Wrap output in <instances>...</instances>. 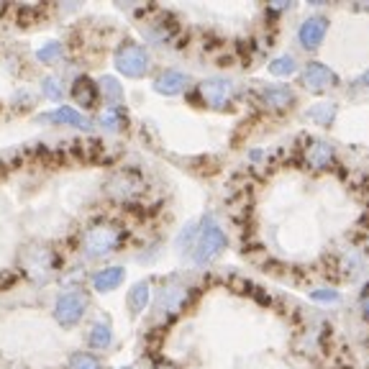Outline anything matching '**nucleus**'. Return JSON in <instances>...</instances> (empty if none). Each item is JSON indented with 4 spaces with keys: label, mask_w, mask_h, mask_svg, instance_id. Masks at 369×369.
Returning <instances> with one entry per match:
<instances>
[{
    "label": "nucleus",
    "mask_w": 369,
    "mask_h": 369,
    "mask_svg": "<svg viewBox=\"0 0 369 369\" xmlns=\"http://www.w3.org/2000/svg\"><path fill=\"white\" fill-rule=\"evenodd\" d=\"M110 339H113V334H110V326H106V323L93 326V331L88 334V344L93 349H106L108 344H110Z\"/></svg>",
    "instance_id": "aec40b11"
},
{
    "label": "nucleus",
    "mask_w": 369,
    "mask_h": 369,
    "mask_svg": "<svg viewBox=\"0 0 369 369\" xmlns=\"http://www.w3.org/2000/svg\"><path fill=\"white\" fill-rule=\"evenodd\" d=\"M226 244H229V239H226V234H223L221 226L210 223L208 229L200 231V236H198V244H195V249H193L195 264L205 267V264H210L213 259H218V256L223 254Z\"/></svg>",
    "instance_id": "7ed1b4c3"
},
{
    "label": "nucleus",
    "mask_w": 369,
    "mask_h": 369,
    "mask_svg": "<svg viewBox=\"0 0 369 369\" xmlns=\"http://www.w3.org/2000/svg\"><path fill=\"white\" fill-rule=\"evenodd\" d=\"M185 300H188V293L182 288H164L157 297V310L159 313H177L185 305Z\"/></svg>",
    "instance_id": "ddd939ff"
},
{
    "label": "nucleus",
    "mask_w": 369,
    "mask_h": 369,
    "mask_svg": "<svg viewBox=\"0 0 369 369\" xmlns=\"http://www.w3.org/2000/svg\"><path fill=\"white\" fill-rule=\"evenodd\" d=\"M262 101H264V106L275 108V110H282V108L293 106V101H295V93H293L288 85H275V88L264 90Z\"/></svg>",
    "instance_id": "f3484780"
},
{
    "label": "nucleus",
    "mask_w": 369,
    "mask_h": 369,
    "mask_svg": "<svg viewBox=\"0 0 369 369\" xmlns=\"http://www.w3.org/2000/svg\"><path fill=\"white\" fill-rule=\"evenodd\" d=\"M106 193L108 198H113V200H134L136 195L144 193V180H141L139 172L134 169H118L113 175L108 177L106 182Z\"/></svg>",
    "instance_id": "20e7f679"
},
{
    "label": "nucleus",
    "mask_w": 369,
    "mask_h": 369,
    "mask_svg": "<svg viewBox=\"0 0 369 369\" xmlns=\"http://www.w3.org/2000/svg\"><path fill=\"white\" fill-rule=\"evenodd\" d=\"M295 69H297L295 57H290V54H282V57L269 62V72L277 74V77H288V74H293Z\"/></svg>",
    "instance_id": "412c9836"
},
{
    "label": "nucleus",
    "mask_w": 369,
    "mask_h": 369,
    "mask_svg": "<svg viewBox=\"0 0 369 369\" xmlns=\"http://www.w3.org/2000/svg\"><path fill=\"white\" fill-rule=\"evenodd\" d=\"M302 82L313 93H323V90L336 85V74L326 64H321V62H310L308 67H305V72H302Z\"/></svg>",
    "instance_id": "1a4fd4ad"
},
{
    "label": "nucleus",
    "mask_w": 369,
    "mask_h": 369,
    "mask_svg": "<svg viewBox=\"0 0 369 369\" xmlns=\"http://www.w3.org/2000/svg\"><path fill=\"white\" fill-rule=\"evenodd\" d=\"M149 297H152V288L149 282H139L134 288L128 290V308H131V316H141L149 305Z\"/></svg>",
    "instance_id": "a211bd4d"
},
{
    "label": "nucleus",
    "mask_w": 369,
    "mask_h": 369,
    "mask_svg": "<svg viewBox=\"0 0 369 369\" xmlns=\"http://www.w3.org/2000/svg\"><path fill=\"white\" fill-rule=\"evenodd\" d=\"M115 69H118L121 74H126V77H131V80L144 77L149 69L147 49L141 47V44H136V41H126V44H121L118 52H115Z\"/></svg>",
    "instance_id": "f03ea898"
},
{
    "label": "nucleus",
    "mask_w": 369,
    "mask_h": 369,
    "mask_svg": "<svg viewBox=\"0 0 369 369\" xmlns=\"http://www.w3.org/2000/svg\"><path fill=\"white\" fill-rule=\"evenodd\" d=\"M23 262H26V272L34 277V280H44V277L52 275L54 267H57V259H54L52 249H44V246L28 249Z\"/></svg>",
    "instance_id": "0eeeda50"
},
{
    "label": "nucleus",
    "mask_w": 369,
    "mask_h": 369,
    "mask_svg": "<svg viewBox=\"0 0 369 369\" xmlns=\"http://www.w3.org/2000/svg\"><path fill=\"white\" fill-rule=\"evenodd\" d=\"M126 123H128L126 110H123L121 106H108L106 110H101V115H98V126H103L106 131H110V134L123 131Z\"/></svg>",
    "instance_id": "dca6fc26"
},
{
    "label": "nucleus",
    "mask_w": 369,
    "mask_h": 369,
    "mask_svg": "<svg viewBox=\"0 0 369 369\" xmlns=\"http://www.w3.org/2000/svg\"><path fill=\"white\" fill-rule=\"evenodd\" d=\"M44 95H47V98H52V101H59V98H62L59 82L54 80V77H47V80H44Z\"/></svg>",
    "instance_id": "a878e982"
},
{
    "label": "nucleus",
    "mask_w": 369,
    "mask_h": 369,
    "mask_svg": "<svg viewBox=\"0 0 369 369\" xmlns=\"http://www.w3.org/2000/svg\"><path fill=\"white\" fill-rule=\"evenodd\" d=\"M47 121H54V123H62V126H74V128H90V121L85 118V115L80 113V110H74L72 106H59L57 110H52V113L44 115Z\"/></svg>",
    "instance_id": "9b49d317"
},
{
    "label": "nucleus",
    "mask_w": 369,
    "mask_h": 369,
    "mask_svg": "<svg viewBox=\"0 0 369 369\" xmlns=\"http://www.w3.org/2000/svg\"><path fill=\"white\" fill-rule=\"evenodd\" d=\"M310 300H316V302H336V300H339V293H336V290H329V288L313 290V293H310Z\"/></svg>",
    "instance_id": "393cba45"
},
{
    "label": "nucleus",
    "mask_w": 369,
    "mask_h": 369,
    "mask_svg": "<svg viewBox=\"0 0 369 369\" xmlns=\"http://www.w3.org/2000/svg\"><path fill=\"white\" fill-rule=\"evenodd\" d=\"M69 369H103V367L93 354H88V351H77V354L69 356Z\"/></svg>",
    "instance_id": "5701e85b"
},
{
    "label": "nucleus",
    "mask_w": 369,
    "mask_h": 369,
    "mask_svg": "<svg viewBox=\"0 0 369 369\" xmlns=\"http://www.w3.org/2000/svg\"><path fill=\"white\" fill-rule=\"evenodd\" d=\"M200 95L208 106L226 108L231 103V95H234V82L226 80V77H210L200 85Z\"/></svg>",
    "instance_id": "423d86ee"
},
{
    "label": "nucleus",
    "mask_w": 369,
    "mask_h": 369,
    "mask_svg": "<svg viewBox=\"0 0 369 369\" xmlns=\"http://www.w3.org/2000/svg\"><path fill=\"white\" fill-rule=\"evenodd\" d=\"M329 31V18L323 16H310V18L302 21L300 31H297V39L305 49H318L321 47L323 36Z\"/></svg>",
    "instance_id": "6e6552de"
},
{
    "label": "nucleus",
    "mask_w": 369,
    "mask_h": 369,
    "mask_svg": "<svg viewBox=\"0 0 369 369\" xmlns=\"http://www.w3.org/2000/svg\"><path fill=\"white\" fill-rule=\"evenodd\" d=\"M188 88V74L180 69H164L154 80V90L159 95H177Z\"/></svg>",
    "instance_id": "9d476101"
},
{
    "label": "nucleus",
    "mask_w": 369,
    "mask_h": 369,
    "mask_svg": "<svg viewBox=\"0 0 369 369\" xmlns=\"http://www.w3.org/2000/svg\"><path fill=\"white\" fill-rule=\"evenodd\" d=\"M161 369H172V367H161Z\"/></svg>",
    "instance_id": "c85d7f7f"
},
{
    "label": "nucleus",
    "mask_w": 369,
    "mask_h": 369,
    "mask_svg": "<svg viewBox=\"0 0 369 369\" xmlns=\"http://www.w3.org/2000/svg\"><path fill=\"white\" fill-rule=\"evenodd\" d=\"M305 159L313 169H326L334 159V147L326 144V141H313L308 152H305Z\"/></svg>",
    "instance_id": "2eb2a0df"
},
{
    "label": "nucleus",
    "mask_w": 369,
    "mask_h": 369,
    "mask_svg": "<svg viewBox=\"0 0 369 369\" xmlns=\"http://www.w3.org/2000/svg\"><path fill=\"white\" fill-rule=\"evenodd\" d=\"M59 54H62V44H59V41H49L47 47H41L39 52H36V57H39V62H47V64H49V62H54L57 57H59Z\"/></svg>",
    "instance_id": "b1692460"
},
{
    "label": "nucleus",
    "mask_w": 369,
    "mask_h": 369,
    "mask_svg": "<svg viewBox=\"0 0 369 369\" xmlns=\"http://www.w3.org/2000/svg\"><path fill=\"white\" fill-rule=\"evenodd\" d=\"M98 95H101V90H98V85H95L90 77H77V80H74L72 101L77 103V106L93 108L95 103H98Z\"/></svg>",
    "instance_id": "f8f14e48"
},
{
    "label": "nucleus",
    "mask_w": 369,
    "mask_h": 369,
    "mask_svg": "<svg viewBox=\"0 0 369 369\" xmlns=\"http://www.w3.org/2000/svg\"><path fill=\"white\" fill-rule=\"evenodd\" d=\"M362 310H364V318H369V295L364 297V302H362Z\"/></svg>",
    "instance_id": "bb28decb"
},
{
    "label": "nucleus",
    "mask_w": 369,
    "mask_h": 369,
    "mask_svg": "<svg viewBox=\"0 0 369 369\" xmlns=\"http://www.w3.org/2000/svg\"><path fill=\"white\" fill-rule=\"evenodd\" d=\"M85 310H88V297L85 293L80 290H74V293H67V295H62L54 305V318L59 326H74V323H80L82 316H85Z\"/></svg>",
    "instance_id": "39448f33"
},
{
    "label": "nucleus",
    "mask_w": 369,
    "mask_h": 369,
    "mask_svg": "<svg viewBox=\"0 0 369 369\" xmlns=\"http://www.w3.org/2000/svg\"><path fill=\"white\" fill-rule=\"evenodd\" d=\"M121 244H123V231L118 226H113V223H98L82 239V251L90 259H101V256L118 251Z\"/></svg>",
    "instance_id": "f257e3e1"
},
{
    "label": "nucleus",
    "mask_w": 369,
    "mask_h": 369,
    "mask_svg": "<svg viewBox=\"0 0 369 369\" xmlns=\"http://www.w3.org/2000/svg\"><path fill=\"white\" fill-rule=\"evenodd\" d=\"M308 118L316 121L318 126H331L336 118V103H316V106L308 110Z\"/></svg>",
    "instance_id": "6ab92c4d"
},
{
    "label": "nucleus",
    "mask_w": 369,
    "mask_h": 369,
    "mask_svg": "<svg viewBox=\"0 0 369 369\" xmlns=\"http://www.w3.org/2000/svg\"><path fill=\"white\" fill-rule=\"evenodd\" d=\"M364 82H367V85H369V69H367V72H364Z\"/></svg>",
    "instance_id": "cd10ccee"
},
{
    "label": "nucleus",
    "mask_w": 369,
    "mask_h": 369,
    "mask_svg": "<svg viewBox=\"0 0 369 369\" xmlns=\"http://www.w3.org/2000/svg\"><path fill=\"white\" fill-rule=\"evenodd\" d=\"M123 280H126V272L123 267H108V269H101L98 275H95L93 285L98 293H110V290L121 288Z\"/></svg>",
    "instance_id": "4468645a"
},
{
    "label": "nucleus",
    "mask_w": 369,
    "mask_h": 369,
    "mask_svg": "<svg viewBox=\"0 0 369 369\" xmlns=\"http://www.w3.org/2000/svg\"><path fill=\"white\" fill-rule=\"evenodd\" d=\"M98 90H101L103 95L108 98V103H121V98H123V88L118 85V80L115 77H103L101 80V85H98Z\"/></svg>",
    "instance_id": "4be33fe9"
}]
</instances>
